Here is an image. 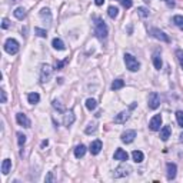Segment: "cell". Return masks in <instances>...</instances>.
Returning a JSON list of instances; mask_svg holds the SVG:
<instances>
[{"label": "cell", "instance_id": "6da1fadb", "mask_svg": "<svg viewBox=\"0 0 183 183\" xmlns=\"http://www.w3.org/2000/svg\"><path fill=\"white\" fill-rule=\"evenodd\" d=\"M93 22H95V33H96V36H97L100 40H103V39L107 37V26H106L105 22H103L100 17H95Z\"/></svg>", "mask_w": 183, "mask_h": 183}, {"label": "cell", "instance_id": "7a4b0ae2", "mask_svg": "<svg viewBox=\"0 0 183 183\" xmlns=\"http://www.w3.org/2000/svg\"><path fill=\"white\" fill-rule=\"evenodd\" d=\"M125 63H126V67L129 69L130 72H137L140 67V63L137 62V59L129 53L125 54Z\"/></svg>", "mask_w": 183, "mask_h": 183}, {"label": "cell", "instance_id": "3957f363", "mask_svg": "<svg viewBox=\"0 0 183 183\" xmlns=\"http://www.w3.org/2000/svg\"><path fill=\"white\" fill-rule=\"evenodd\" d=\"M4 50L9 54H16L19 52V43L14 39H7L4 43Z\"/></svg>", "mask_w": 183, "mask_h": 183}, {"label": "cell", "instance_id": "277c9868", "mask_svg": "<svg viewBox=\"0 0 183 183\" xmlns=\"http://www.w3.org/2000/svg\"><path fill=\"white\" fill-rule=\"evenodd\" d=\"M150 34H152V36H153L155 39L160 40V42H165V43H169V42H170L169 36H167V34L165 33V32L159 30V29H152V30H150Z\"/></svg>", "mask_w": 183, "mask_h": 183}, {"label": "cell", "instance_id": "5b68a950", "mask_svg": "<svg viewBox=\"0 0 183 183\" xmlns=\"http://www.w3.org/2000/svg\"><path fill=\"white\" fill-rule=\"evenodd\" d=\"M132 172V167L127 166V165H122V166H119L117 169L115 170V173H113V176L117 179V177H123V176H127L129 173Z\"/></svg>", "mask_w": 183, "mask_h": 183}, {"label": "cell", "instance_id": "8992f818", "mask_svg": "<svg viewBox=\"0 0 183 183\" xmlns=\"http://www.w3.org/2000/svg\"><path fill=\"white\" fill-rule=\"evenodd\" d=\"M52 72H53V69H52L49 65L42 66V70H40V82L42 83H44V82L49 80V77L52 76Z\"/></svg>", "mask_w": 183, "mask_h": 183}, {"label": "cell", "instance_id": "52a82bcc", "mask_svg": "<svg viewBox=\"0 0 183 183\" xmlns=\"http://www.w3.org/2000/svg\"><path fill=\"white\" fill-rule=\"evenodd\" d=\"M160 106V97H159V95H157L156 92H153V93H150V96H149V107L150 109H157Z\"/></svg>", "mask_w": 183, "mask_h": 183}, {"label": "cell", "instance_id": "ba28073f", "mask_svg": "<svg viewBox=\"0 0 183 183\" xmlns=\"http://www.w3.org/2000/svg\"><path fill=\"white\" fill-rule=\"evenodd\" d=\"M160 125H162V116L156 115L152 117V120H150V123H149V127H150V130L156 132V130L160 129Z\"/></svg>", "mask_w": 183, "mask_h": 183}, {"label": "cell", "instance_id": "9c48e42d", "mask_svg": "<svg viewBox=\"0 0 183 183\" xmlns=\"http://www.w3.org/2000/svg\"><path fill=\"white\" fill-rule=\"evenodd\" d=\"M16 120H17V123L20 126H23V127H30V120H29V117H27L24 113H17L16 115Z\"/></svg>", "mask_w": 183, "mask_h": 183}, {"label": "cell", "instance_id": "30bf717a", "mask_svg": "<svg viewBox=\"0 0 183 183\" xmlns=\"http://www.w3.org/2000/svg\"><path fill=\"white\" fill-rule=\"evenodd\" d=\"M129 117H130V112H129V110L120 112L119 115H116V117H115V123H117V125L126 123V120H129Z\"/></svg>", "mask_w": 183, "mask_h": 183}, {"label": "cell", "instance_id": "8fae6325", "mask_svg": "<svg viewBox=\"0 0 183 183\" xmlns=\"http://www.w3.org/2000/svg\"><path fill=\"white\" fill-rule=\"evenodd\" d=\"M136 137V132L135 130H126L122 133V142L123 143H132Z\"/></svg>", "mask_w": 183, "mask_h": 183}, {"label": "cell", "instance_id": "7c38bea8", "mask_svg": "<svg viewBox=\"0 0 183 183\" xmlns=\"http://www.w3.org/2000/svg\"><path fill=\"white\" fill-rule=\"evenodd\" d=\"M166 167H167V179L173 180L176 177V170H177L176 165H175V163H167Z\"/></svg>", "mask_w": 183, "mask_h": 183}, {"label": "cell", "instance_id": "4fadbf2b", "mask_svg": "<svg viewBox=\"0 0 183 183\" xmlns=\"http://www.w3.org/2000/svg\"><path fill=\"white\" fill-rule=\"evenodd\" d=\"M90 153L92 155H97V153H100V150H102V142L100 140H95V142L90 143Z\"/></svg>", "mask_w": 183, "mask_h": 183}, {"label": "cell", "instance_id": "5bb4252c", "mask_svg": "<svg viewBox=\"0 0 183 183\" xmlns=\"http://www.w3.org/2000/svg\"><path fill=\"white\" fill-rule=\"evenodd\" d=\"M73 122H75V113L72 112H67V113H65V117H63V125L65 126H72L73 125Z\"/></svg>", "mask_w": 183, "mask_h": 183}, {"label": "cell", "instance_id": "9a60e30c", "mask_svg": "<svg viewBox=\"0 0 183 183\" xmlns=\"http://www.w3.org/2000/svg\"><path fill=\"white\" fill-rule=\"evenodd\" d=\"M115 157L116 160H120V162H126V160H127V157H129V155H127V153L125 152V150L123 149H117L115 152Z\"/></svg>", "mask_w": 183, "mask_h": 183}, {"label": "cell", "instance_id": "2e32d148", "mask_svg": "<svg viewBox=\"0 0 183 183\" xmlns=\"http://www.w3.org/2000/svg\"><path fill=\"white\" fill-rule=\"evenodd\" d=\"M170 133H172L170 126H165V127H162V130H160V139H162L163 142H166V140L170 137Z\"/></svg>", "mask_w": 183, "mask_h": 183}, {"label": "cell", "instance_id": "e0dca14e", "mask_svg": "<svg viewBox=\"0 0 183 183\" xmlns=\"http://www.w3.org/2000/svg\"><path fill=\"white\" fill-rule=\"evenodd\" d=\"M40 16H42V19H43L44 22H47V24L52 23V13H50L49 9H42Z\"/></svg>", "mask_w": 183, "mask_h": 183}, {"label": "cell", "instance_id": "ac0fdd59", "mask_svg": "<svg viewBox=\"0 0 183 183\" xmlns=\"http://www.w3.org/2000/svg\"><path fill=\"white\" fill-rule=\"evenodd\" d=\"M85 153H86V146H85V145L76 146V149H75V156L77 157V159H80V157L85 156Z\"/></svg>", "mask_w": 183, "mask_h": 183}, {"label": "cell", "instance_id": "d6986e66", "mask_svg": "<svg viewBox=\"0 0 183 183\" xmlns=\"http://www.w3.org/2000/svg\"><path fill=\"white\" fill-rule=\"evenodd\" d=\"M52 44H53V47L54 49H57V50H65L66 49V46H65V43H63V40L62 39H53V42H52Z\"/></svg>", "mask_w": 183, "mask_h": 183}, {"label": "cell", "instance_id": "ffe728a7", "mask_svg": "<svg viewBox=\"0 0 183 183\" xmlns=\"http://www.w3.org/2000/svg\"><path fill=\"white\" fill-rule=\"evenodd\" d=\"M10 167H12V160L4 159L3 163H2V172H3V175H7L9 170H10Z\"/></svg>", "mask_w": 183, "mask_h": 183}, {"label": "cell", "instance_id": "44dd1931", "mask_svg": "<svg viewBox=\"0 0 183 183\" xmlns=\"http://www.w3.org/2000/svg\"><path fill=\"white\" fill-rule=\"evenodd\" d=\"M132 157H133V160H135L136 163L143 162V159H145V156H143V153L140 152V150H135V152L132 153Z\"/></svg>", "mask_w": 183, "mask_h": 183}, {"label": "cell", "instance_id": "7402d4cb", "mask_svg": "<svg viewBox=\"0 0 183 183\" xmlns=\"http://www.w3.org/2000/svg\"><path fill=\"white\" fill-rule=\"evenodd\" d=\"M14 16H16V19H19V20H23L24 17H26V10H24L23 7H17L16 10H14Z\"/></svg>", "mask_w": 183, "mask_h": 183}, {"label": "cell", "instance_id": "603a6c76", "mask_svg": "<svg viewBox=\"0 0 183 183\" xmlns=\"http://www.w3.org/2000/svg\"><path fill=\"white\" fill-rule=\"evenodd\" d=\"M27 100H29V103L34 105V103H37L40 100V96H39V93H29L27 95Z\"/></svg>", "mask_w": 183, "mask_h": 183}, {"label": "cell", "instance_id": "cb8c5ba5", "mask_svg": "<svg viewBox=\"0 0 183 183\" xmlns=\"http://www.w3.org/2000/svg\"><path fill=\"white\" fill-rule=\"evenodd\" d=\"M153 63H155V67H156L157 70H160V69H162V59H160L159 53L153 54Z\"/></svg>", "mask_w": 183, "mask_h": 183}, {"label": "cell", "instance_id": "d4e9b609", "mask_svg": "<svg viewBox=\"0 0 183 183\" xmlns=\"http://www.w3.org/2000/svg\"><path fill=\"white\" fill-rule=\"evenodd\" d=\"M107 14H109V17H110V19H116V17H117V14H119V9H117V7H115V6H110L107 9Z\"/></svg>", "mask_w": 183, "mask_h": 183}, {"label": "cell", "instance_id": "484cf974", "mask_svg": "<svg viewBox=\"0 0 183 183\" xmlns=\"http://www.w3.org/2000/svg\"><path fill=\"white\" fill-rule=\"evenodd\" d=\"M123 86H125V82H123L122 79H116V80L112 83V89H113V90H119V89H122Z\"/></svg>", "mask_w": 183, "mask_h": 183}, {"label": "cell", "instance_id": "4316f807", "mask_svg": "<svg viewBox=\"0 0 183 183\" xmlns=\"http://www.w3.org/2000/svg\"><path fill=\"white\" fill-rule=\"evenodd\" d=\"M96 106H97V103H96L95 99H87V100H86V107H87L89 110H95Z\"/></svg>", "mask_w": 183, "mask_h": 183}, {"label": "cell", "instance_id": "83f0119b", "mask_svg": "<svg viewBox=\"0 0 183 183\" xmlns=\"http://www.w3.org/2000/svg\"><path fill=\"white\" fill-rule=\"evenodd\" d=\"M173 23L176 24L179 29H182L183 30V16H175L173 17Z\"/></svg>", "mask_w": 183, "mask_h": 183}, {"label": "cell", "instance_id": "f1b7e54d", "mask_svg": "<svg viewBox=\"0 0 183 183\" xmlns=\"http://www.w3.org/2000/svg\"><path fill=\"white\" fill-rule=\"evenodd\" d=\"M17 143H19L20 147L24 146V143H26V136H24L23 133H17Z\"/></svg>", "mask_w": 183, "mask_h": 183}, {"label": "cell", "instance_id": "f546056e", "mask_svg": "<svg viewBox=\"0 0 183 183\" xmlns=\"http://www.w3.org/2000/svg\"><path fill=\"white\" fill-rule=\"evenodd\" d=\"M137 14L140 17H147L149 16V10L146 9V7H137Z\"/></svg>", "mask_w": 183, "mask_h": 183}, {"label": "cell", "instance_id": "4dcf8cb0", "mask_svg": "<svg viewBox=\"0 0 183 183\" xmlns=\"http://www.w3.org/2000/svg\"><path fill=\"white\" fill-rule=\"evenodd\" d=\"M67 62H69V57L65 59L63 62H56V65H54V70H62V69H63V66H65Z\"/></svg>", "mask_w": 183, "mask_h": 183}, {"label": "cell", "instance_id": "1f68e13d", "mask_svg": "<svg viewBox=\"0 0 183 183\" xmlns=\"http://www.w3.org/2000/svg\"><path fill=\"white\" fill-rule=\"evenodd\" d=\"M34 33L37 34V36H40V37H46L47 36V32L40 29V27H34Z\"/></svg>", "mask_w": 183, "mask_h": 183}, {"label": "cell", "instance_id": "d6a6232c", "mask_svg": "<svg viewBox=\"0 0 183 183\" xmlns=\"http://www.w3.org/2000/svg\"><path fill=\"white\" fill-rule=\"evenodd\" d=\"M176 119H177L179 126L183 129V112H182V110H177V112H176Z\"/></svg>", "mask_w": 183, "mask_h": 183}, {"label": "cell", "instance_id": "836d02e7", "mask_svg": "<svg viewBox=\"0 0 183 183\" xmlns=\"http://www.w3.org/2000/svg\"><path fill=\"white\" fill-rule=\"evenodd\" d=\"M96 129H97V127H96V123H90V125H89L87 127H86L85 132L87 133V135H90V133H95V132H96Z\"/></svg>", "mask_w": 183, "mask_h": 183}, {"label": "cell", "instance_id": "e575fe53", "mask_svg": "<svg viewBox=\"0 0 183 183\" xmlns=\"http://www.w3.org/2000/svg\"><path fill=\"white\" fill-rule=\"evenodd\" d=\"M176 56H177V62H179V65L180 67L183 69V50H176Z\"/></svg>", "mask_w": 183, "mask_h": 183}, {"label": "cell", "instance_id": "d590c367", "mask_svg": "<svg viewBox=\"0 0 183 183\" xmlns=\"http://www.w3.org/2000/svg\"><path fill=\"white\" fill-rule=\"evenodd\" d=\"M119 2L123 4V7H125V9H130V7H132V4H133L132 0H119Z\"/></svg>", "mask_w": 183, "mask_h": 183}, {"label": "cell", "instance_id": "8d00e7d4", "mask_svg": "<svg viewBox=\"0 0 183 183\" xmlns=\"http://www.w3.org/2000/svg\"><path fill=\"white\" fill-rule=\"evenodd\" d=\"M53 107H54V109H57V110H59L60 113H63V112H65V107L59 105V102H57V100H53Z\"/></svg>", "mask_w": 183, "mask_h": 183}, {"label": "cell", "instance_id": "74e56055", "mask_svg": "<svg viewBox=\"0 0 183 183\" xmlns=\"http://www.w3.org/2000/svg\"><path fill=\"white\" fill-rule=\"evenodd\" d=\"M2 27H3V29H9V27H10V22L7 20V19H3V20H2Z\"/></svg>", "mask_w": 183, "mask_h": 183}, {"label": "cell", "instance_id": "f35d334b", "mask_svg": "<svg viewBox=\"0 0 183 183\" xmlns=\"http://www.w3.org/2000/svg\"><path fill=\"white\" fill-rule=\"evenodd\" d=\"M0 95H2V103H6V99H7V96H6V92L2 89L0 90Z\"/></svg>", "mask_w": 183, "mask_h": 183}, {"label": "cell", "instance_id": "ab89813d", "mask_svg": "<svg viewBox=\"0 0 183 183\" xmlns=\"http://www.w3.org/2000/svg\"><path fill=\"white\" fill-rule=\"evenodd\" d=\"M165 2H166L167 7H170V9H173V7H175V2H173V0H165Z\"/></svg>", "mask_w": 183, "mask_h": 183}, {"label": "cell", "instance_id": "60d3db41", "mask_svg": "<svg viewBox=\"0 0 183 183\" xmlns=\"http://www.w3.org/2000/svg\"><path fill=\"white\" fill-rule=\"evenodd\" d=\"M46 182H53V176H52V173H49L47 177H46Z\"/></svg>", "mask_w": 183, "mask_h": 183}, {"label": "cell", "instance_id": "b9f144b4", "mask_svg": "<svg viewBox=\"0 0 183 183\" xmlns=\"http://www.w3.org/2000/svg\"><path fill=\"white\" fill-rule=\"evenodd\" d=\"M103 2H105V0H95V3L97 4V6H102V4H103Z\"/></svg>", "mask_w": 183, "mask_h": 183}, {"label": "cell", "instance_id": "7bdbcfd3", "mask_svg": "<svg viewBox=\"0 0 183 183\" xmlns=\"http://www.w3.org/2000/svg\"><path fill=\"white\" fill-rule=\"evenodd\" d=\"M47 145H49V142H47V140H43V142H42V147H46Z\"/></svg>", "mask_w": 183, "mask_h": 183}, {"label": "cell", "instance_id": "ee69618b", "mask_svg": "<svg viewBox=\"0 0 183 183\" xmlns=\"http://www.w3.org/2000/svg\"><path fill=\"white\" fill-rule=\"evenodd\" d=\"M180 142H183V133L180 135Z\"/></svg>", "mask_w": 183, "mask_h": 183}, {"label": "cell", "instance_id": "f6af8a7d", "mask_svg": "<svg viewBox=\"0 0 183 183\" xmlns=\"http://www.w3.org/2000/svg\"><path fill=\"white\" fill-rule=\"evenodd\" d=\"M145 2H149V0H145Z\"/></svg>", "mask_w": 183, "mask_h": 183}]
</instances>
